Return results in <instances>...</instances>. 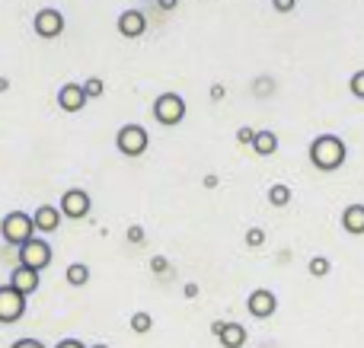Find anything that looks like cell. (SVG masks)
Returning <instances> with one entry per match:
<instances>
[{
    "mask_svg": "<svg viewBox=\"0 0 364 348\" xmlns=\"http://www.w3.org/2000/svg\"><path fill=\"white\" fill-rule=\"evenodd\" d=\"M346 157H348V147L339 134H316V138L310 141V163H314L320 173L342 170Z\"/></svg>",
    "mask_w": 364,
    "mask_h": 348,
    "instance_id": "obj_1",
    "label": "cell"
},
{
    "mask_svg": "<svg viewBox=\"0 0 364 348\" xmlns=\"http://www.w3.org/2000/svg\"><path fill=\"white\" fill-rule=\"evenodd\" d=\"M0 236H4L10 246H23V243H29L32 236H36V224H32L29 214H23V211H10V214L0 221Z\"/></svg>",
    "mask_w": 364,
    "mask_h": 348,
    "instance_id": "obj_2",
    "label": "cell"
},
{
    "mask_svg": "<svg viewBox=\"0 0 364 348\" xmlns=\"http://www.w3.org/2000/svg\"><path fill=\"white\" fill-rule=\"evenodd\" d=\"M115 147H119L125 157H144L147 147H151V134H147L144 125H122L119 134H115Z\"/></svg>",
    "mask_w": 364,
    "mask_h": 348,
    "instance_id": "obj_3",
    "label": "cell"
},
{
    "mask_svg": "<svg viewBox=\"0 0 364 348\" xmlns=\"http://www.w3.org/2000/svg\"><path fill=\"white\" fill-rule=\"evenodd\" d=\"M151 112H154V119H157L160 125L173 128V125H179V121L186 119V99H182L179 93H160L157 99H154Z\"/></svg>",
    "mask_w": 364,
    "mask_h": 348,
    "instance_id": "obj_4",
    "label": "cell"
},
{
    "mask_svg": "<svg viewBox=\"0 0 364 348\" xmlns=\"http://www.w3.org/2000/svg\"><path fill=\"white\" fill-rule=\"evenodd\" d=\"M51 246H48V240H42V236H32L29 243H23L19 246V266H26V268H36L38 275H42V268H48L51 266Z\"/></svg>",
    "mask_w": 364,
    "mask_h": 348,
    "instance_id": "obj_5",
    "label": "cell"
},
{
    "mask_svg": "<svg viewBox=\"0 0 364 348\" xmlns=\"http://www.w3.org/2000/svg\"><path fill=\"white\" fill-rule=\"evenodd\" d=\"M26 317V294H19L13 285H0V323L10 326Z\"/></svg>",
    "mask_w": 364,
    "mask_h": 348,
    "instance_id": "obj_6",
    "label": "cell"
},
{
    "mask_svg": "<svg viewBox=\"0 0 364 348\" xmlns=\"http://www.w3.org/2000/svg\"><path fill=\"white\" fill-rule=\"evenodd\" d=\"M32 29H36L38 38H58L64 32V13L55 10V6H42L32 19Z\"/></svg>",
    "mask_w": 364,
    "mask_h": 348,
    "instance_id": "obj_7",
    "label": "cell"
},
{
    "mask_svg": "<svg viewBox=\"0 0 364 348\" xmlns=\"http://www.w3.org/2000/svg\"><path fill=\"white\" fill-rule=\"evenodd\" d=\"M61 214L64 217H70V221H83V217L90 214V195L83 189H68L61 195Z\"/></svg>",
    "mask_w": 364,
    "mask_h": 348,
    "instance_id": "obj_8",
    "label": "cell"
},
{
    "mask_svg": "<svg viewBox=\"0 0 364 348\" xmlns=\"http://www.w3.org/2000/svg\"><path fill=\"white\" fill-rule=\"evenodd\" d=\"M246 310H250L256 320H269L272 313L278 310V298L269 291V288H256V291L250 294V300H246Z\"/></svg>",
    "mask_w": 364,
    "mask_h": 348,
    "instance_id": "obj_9",
    "label": "cell"
},
{
    "mask_svg": "<svg viewBox=\"0 0 364 348\" xmlns=\"http://www.w3.org/2000/svg\"><path fill=\"white\" fill-rule=\"evenodd\" d=\"M58 106L64 109V112H80L83 106H87V93H83V83H64L61 89H58Z\"/></svg>",
    "mask_w": 364,
    "mask_h": 348,
    "instance_id": "obj_10",
    "label": "cell"
},
{
    "mask_svg": "<svg viewBox=\"0 0 364 348\" xmlns=\"http://www.w3.org/2000/svg\"><path fill=\"white\" fill-rule=\"evenodd\" d=\"M64 214L58 205H42V208H36V214H32V224H36L38 234H55L58 227H61Z\"/></svg>",
    "mask_w": 364,
    "mask_h": 348,
    "instance_id": "obj_11",
    "label": "cell"
},
{
    "mask_svg": "<svg viewBox=\"0 0 364 348\" xmlns=\"http://www.w3.org/2000/svg\"><path fill=\"white\" fill-rule=\"evenodd\" d=\"M119 32L125 38H138V36H144L147 32V16L141 10H125L119 16Z\"/></svg>",
    "mask_w": 364,
    "mask_h": 348,
    "instance_id": "obj_12",
    "label": "cell"
},
{
    "mask_svg": "<svg viewBox=\"0 0 364 348\" xmlns=\"http://www.w3.org/2000/svg\"><path fill=\"white\" fill-rule=\"evenodd\" d=\"M10 285L16 288L19 294H26V298H29V294H36V291H38V272H36V268L16 266V268L10 272Z\"/></svg>",
    "mask_w": 364,
    "mask_h": 348,
    "instance_id": "obj_13",
    "label": "cell"
},
{
    "mask_svg": "<svg viewBox=\"0 0 364 348\" xmlns=\"http://www.w3.org/2000/svg\"><path fill=\"white\" fill-rule=\"evenodd\" d=\"M342 230L352 236L364 234V205H348V208L342 211Z\"/></svg>",
    "mask_w": 364,
    "mask_h": 348,
    "instance_id": "obj_14",
    "label": "cell"
},
{
    "mask_svg": "<svg viewBox=\"0 0 364 348\" xmlns=\"http://www.w3.org/2000/svg\"><path fill=\"white\" fill-rule=\"evenodd\" d=\"M252 151H256L259 157H272V153L278 151V134H275V131H256Z\"/></svg>",
    "mask_w": 364,
    "mask_h": 348,
    "instance_id": "obj_15",
    "label": "cell"
},
{
    "mask_svg": "<svg viewBox=\"0 0 364 348\" xmlns=\"http://www.w3.org/2000/svg\"><path fill=\"white\" fill-rule=\"evenodd\" d=\"M220 345L224 348H243L246 345V330L240 323H227L220 332Z\"/></svg>",
    "mask_w": 364,
    "mask_h": 348,
    "instance_id": "obj_16",
    "label": "cell"
},
{
    "mask_svg": "<svg viewBox=\"0 0 364 348\" xmlns=\"http://www.w3.org/2000/svg\"><path fill=\"white\" fill-rule=\"evenodd\" d=\"M64 278H68L70 288H83L90 281V268L83 266V262H70L68 272H64Z\"/></svg>",
    "mask_w": 364,
    "mask_h": 348,
    "instance_id": "obj_17",
    "label": "cell"
},
{
    "mask_svg": "<svg viewBox=\"0 0 364 348\" xmlns=\"http://www.w3.org/2000/svg\"><path fill=\"white\" fill-rule=\"evenodd\" d=\"M269 205L272 208H284V205H291V185H284V183L269 185Z\"/></svg>",
    "mask_w": 364,
    "mask_h": 348,
    "instance_id": "obj_18",
    "label": "cell"
},
{
    "mask_svg": "<svg viewBox=\"0 0 364 348\" xmlns=\"http://www.w3.org/2000/svg\"><path fill=\"white\" fill-rule=\"evenodd\" d=\"M329 268H333V262H329L326 256H314V259H310V266H307V272L314 275V278H326Z\"/></svg>",
    "mask_w": 364,
    "mask_h": 348,
    "instance_id": "obj_19",
    "label": "cell"
},
{
    "mask_svg": "<svg viewBox=\"0 0 364 348\" xmlns=\"http://www.w3.org/2000/svg\"><path fill=\"white\" fill-rule=\"evenodd\" d=\"M154 330V320L151 313H132V332H138V336H144V332Z\"/></svg>",
    "mask_w": 364,
    "mask_h": 348,
    "instance_id": "obj_20",
    "label": "cell"
},
{
    "mask_svg": "<svg viewBox=\"0 0 364 348\" xmlns=\"http://www.w3.org/2000/svg\"><path fill=\"white\" fill-rule=\"evenodd\" d=\"M83 93H87V99H100V96L106 93V83H102L100 77H90V80L83 83Z\"/></svg>",
    "mask_w": 364,
    "mask_h": 348,
    "instance_id": "obj_21",
    "label": "cell"
},
{
    "mask_svg": "<svg viewBox=\"0 0 364 348\" xmlns=\"http://www.w3.org/2000/svg\"><path fill=\"white\" fill-rule=\"evenodd\" d=\"M348 89H352L355 99H364V70H355L352 80H348Z\"/></svg>",
    "mask_w": 364,
    "mask_h": 348,
    "instance_id": "obj_22",
    "label": "cell"
},
{
    "mask_svg": "<svg viewBox=\"0 0 364 348\" xmlns=\"http://www.w3.org/2000/svg\"><path fill=\"white\" fill-rule=\"evenodd\" d=\"M246 243H250V246H262V243H265V230L262 227H250V230H246Z\"/></svg>",
    "mask_w": 364,
    "mask_h": 348,
    "instance_id": "obj_23",
    "label": "cell"
},
{
    "mask_svg": "<svg viewBox=\"0 0 364 348\" xmlns=\"http://www.w3.org/2000/svg\"><path fill=\"white\" fill-rule=\"evenodd\" d=\"M125 240L134 243V246H138V243H144V227H141V224H132V227H128V234H125Z\"/></svg>",
    "mask_w": 364,
    "mask_h": 348,
    "instance_id": "obj_24",
    "label": "cell"
},
{
    "mask_svg": "<svg viewBox=\"0 0 364 348\" xmlns=\"http://www.w3.org/2000/svg\"><path fill=\"white\" fill-rule=\"evenodd\" d=\"M237 141H240V144H252V141H256V128L243 125V128L237 131Z\"/></svg>",
    "mask_w": 364,
    "mask_h": 348,
    "instance_id": "obj_25",
    "label": "cell"
},
{
    "mask_svg": "<svg viewBox=\"0 0 364 348\" xmlns=\"http://www.w3.org/2000/svg\"><path fill=\"white\" fill-rule=\"evenodd\" d=\"M272 6H275L278 13H291L297 6V0H272Z\"/></svg>",
    "mask_w": 364,
    "mask_h": 348,
    "instance_id": "obj_26",
    "label": "cell"
},
{
    "mask_svg": "<svg viewBox=\"0 0 364 348\" xmlns=\"http://www.w3.org/2000/svg\"><path fill=\"white\" fill-rule=\"evenodd\" d=\"M10 348H45V345L38 342V339H16Z\"/></svg>",
    "mask_w": 364,
    "mask_h": 348,
    "instance_id": "obj_27",
    "label": "cell"
},
{
    "mask_svg": "<svg viewBox=\"0 0 364 348\" xmlns=\"http://www.w3.org/2000/svg\"><path fill=\"white\" fill-rule=\"evenodd\" d=\"M151 268H154L157 275H164V272H166V259H164V256H154V259H151Z\"/></svg>",
    "mask_w": 364,
    "mask_h": 348,
    "instance_id": "obj_28",
    "label": "cell"
},
{
    "mask_svg": "<svg viewBox=\"0 0 364 348\" xmlns=\"http://www.w3.org/2000/svg\"><path fill=\"white\" fill-rule=\"evenodd\" d=\"M55 348H87V345H83L80 339H61V342H58Z\"/></svg>",
    "mask_w": 364,
    "mask_h": 348,
    "instance_id": "obj_29",
    "label": "cell"
},
{
    "mask_svg": "<svg viewBox=\"0 0 364 348\" xmlns=\"http://www.w3.org/2000/svg\"><path fill=\"white\" fill-rule=\"evenodd\" d=\"M224 96H227V89L220 87V83H214V87H211V99H224Z\"/></svg>",
    "mask_w": 364,
    "mask_h": 348,
    "instance_id": "obj_30",
    "label": "cell"
},
{
    "mask_svg": "<svg viewBox=\"0 0 364 348\" xmlns=\"http://www.w3.org/2000/svg\"><path fill=\"white\" fill-rule=\"evenodd\" d=\"M157 6H160V10H176L179 0H157Z\"/></svg>",
    "mask_w": 364,
    "mask_h": 348,
    "instance_id": "obj_31",
    "label": "cell"
},
{
    "mask_svg": "<svg viewBox=\"0 0 364 348\" xmlns=\"http://www.w3.org/2000/svg\"><path fill=\"white\" fill-rule=\"evenodd\" d=\"M224 326H227V323H224V320H218V323H211V332H214V336H218V339H220V332H224Z\"/></svg>",
    "mask_w": 364,
    "mask_h": 348,
    "instance_id": "obj_32",
    "label": "cell"
},
{
    "mask_svg": "<svg viewBox=\"0 0 364 348\" xmlns=\"http://www.w3.org/2000/svg\"><path fill=\"white\" fill-rule=\"evenodd\" d=\"M214 185H218V176H214V173H208V176H205V189H214Z\"/></svg>",
    "mask_w": 364,
    "mask_h": 348,
    "instance_id": "obj_33",
    "label": "cell"
},
{
    "mask_svg": "<svg viewBox=\"0 0 364 348\" xmlns=\"http://www.w3.org/2000/svg\"><path fill=\"white\" fill-rule=\"evenodd\" d=\"M186 298H198V285H186Z\"/></svg>",
    "mask_w": 364,
    "mask_h": 348,
    "instance_id": "obj_34",
    "label": "cell"
},
{
    "mask_svg": "<svg viewBox=\"0 0 364 348\" xmlns=\"http://www.w3.org/2000/svg\"><path fill=\"white\" fill-rule=\"evenodd\" d=\"M6 89H10V80H6V77H0V93H6Z\"/></svg>",
    "mask_w": 364,
    "mask_h": 348,
    "instance_id": "obj_35",
    "label": "cell"
},
{
    "mask_svg": "<svg viewBox=\"0 0 364 348\" xmlns=\"http://www.w3.org/2000/svg\"><path fill=\"white\" fill-rule=\"evenodd\" d=\"M90 348H109V345H90Z\"/></svg>",
    "mask_w": 364,
    "mask_h": 348,
    "instance_id": "obj_36",
    "label": "cell"
},
{
    "mask_svg": "<svg viewBox=\"0 0 364 348\" xmlns=\"http://www.w3.org/2000/svg\"><path fill=\"white\" fill-rule=\"evenodd\" d=\"M154 4H157V0H154Z\"/></svg>",
    "mask_w": 364,
    "mask_h": 348,
    "instance_id": "obj_37",
    "label": "cell"
}]
</instances>
